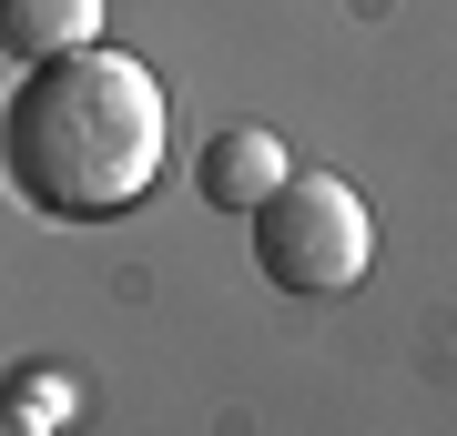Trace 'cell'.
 <instances>
[{
  "instance_id": "5b68a950",
  "label": "cell",
  "mask_w": 457,
  "mask_h": 436,
  "mask_svg": "<svg viewBox=\"0 0 457 436\" xmlns=\"http://www.w3.org/2000/svg\"><path fill=\"white\" fill-rule=\"evenodd\" d=\"M11 396H21V406H41V416H71V386H62V375H21Z\"/></svg>"
},
{
  "instance_id": "7a4b0ae2",
  "label": "cell",
  "mask_w": 457,
  "mask_h": 436,
  "mask_svg": "<svg viewBox=\"0 0 457 436\" xmlns=\"http://www.w3.org/2000/svg\"><path fill=\"white\" fill-rule=\"evenodd\" d=\"M366 254H376V224L336 173H295L254 213V275L275 294H345L366 275Z\"/></svg>"
},
{
  "instance_id": "6da1fadb",
  "label": "cell",
  "mask_w": 457,
  "mask_h": 436,
  "mask_svg": "<svg viewBox=\"0 0 457 436\" xmlns=\"http://www.w3.org/2000/svg\"><path fill=\"white\" fill-rule=\"evenodd\" d=\"M173 143L163 81L132 51L92 41L62 62H31L11 81V112H0V162H11V193L51 213V224H112L153 193Z\"/></svg>"
},
{
  "instance_id": "3957f363",
  "label": "cell",
  "mask_w": 457,
  "mask_h": 436,
  "mask_svg": "<svg viewBox=\"0 0 457 436\" xmlns=\"http://www.w3.org/2000/svg\"><path fill=\"white\" fill-rule=\"evenodd\" d=\"M285 183H295V173H285V143H275V132H254V122L213 132L204 162H194V193H204L213 213H245V224L285 193Z\"/></svg>"
},
{
  "instance_id": "277c9868",
  "label": "cell",
  "mask_w": 457,
  "mask_h": 436,
  "mask_svg": "<svg viewBox=\"0 0 457 436\" xmlns=\"http://www.w3.org/2000/svg\"><path fill=\"white\" fill-rule=\"evenodd\" d=\"M0 41L11 62H62V51H92L102 41V0H0Z\"/></svg>"
},
{
  "instance_id": "8992f818",
  "label": "cell",
  "mask_w": 457,
  "mask_h": 436,
  "mask_svg": "<svg viewBox=\"0 0 457 436\" xmlns=\"http://www.w3.org/2000/svg\"><path fill=\"white\" fill-rule=\"evenodd\" d=\"M62 416H41V406H11V436H51Z\"/></svg>"
}]
</instances>
